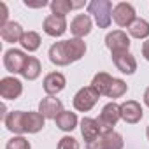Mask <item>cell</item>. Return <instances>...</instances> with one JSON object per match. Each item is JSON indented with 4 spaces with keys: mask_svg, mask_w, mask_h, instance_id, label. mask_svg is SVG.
I'll list each match as a JSON object with an SVG mask.
<instances>
[{
    "mask_svg": "<svg viewBox=\"0 0 149 149\" xmlns=\"http://www.w3.org/2000/svg\"><path fill=\"white\" fill-rule=\"evenodd\" d=\"M83 2H68V0H54V2H51V11L53 14L56 16H65L68 14L72 9L76 7H81Z\"/></svg>",
    "mask_w": 149,
    "mask_h": 149,
    "instance_id": "23",
    "label": "cell"
},
{
    "mask_svg": "<svg viewBox=\"0 0 149 149\" xmlns=\"http://www.w3.org/2000/svg\"><path fill=\"white\" fill-rule=\"evenodd\" d=\"M112 61L118 67V70L123 72V74H133L137 70V61L128 51L126 53H114L112 54Z\"/></svg>",
    "mask_w": 149,
    "mask_h": 149,
    "instance_id": "13",
    "label": "cell"
},
{
    "mask_svg": "<svg viewBox=\"0 0 149 149\" xmlns=\"http://www.w3.org/2000/svg\"><path fill=\"white\" fill-rule=\"evenodd\" d=\"M91 86L100 93V95H105L109 98H119L126 93L128 86L125 81L121 79H116V77H111L109 74L105 72H98L97 76L93 77V83Z\"/></svg>",
    "mask_w": 149,
    "mask_h": 149,
    "instance_id": "1",
    "label": "cell"
},
{
    "mask_svg": "<svg viewBox=\"0 0 149 149\" xmlns=\"http://www.w3.org/2000/svg\"><path fill=\"white\" fill-rule=\"evenodd\" d=\"M128 32H130V35L135 37V39H146V37L149 35V23H147L146 19L137 18V19L128 26Z\"/></svg>",
    "mask_w": 149,
    "mask_h": 149,
    "instance_id": "25",
    "label": "cell"
},
{
    "mask_svg": "<svg viewBox=\"0 0 149 149\" xmlns=\"http://www.w3.org/2000/svg\"><path fill=\"white\" fill-rule=\"evenodd\" d=\"M56 149H79V142L74 137H63V139H60Z\"/></svg>",
    "mask_w": 149,
    "mask_h": 149,
    "instance_id": "28",
    "label": "cell"
},
{
    "mask_svg": "<svg viewBox=\"0 0 149 149\" xmlns=\"http://www.w3.org/2000/svg\"><path fill=\"white\" fill-rule=\"evenodd\" d=\"M49 60H51V63L60 65V67H65V65L70 63V58H68V51H67L65 40L56 42V44L51 46V49H49Z\"/></svg>",
    "mask_w": 149,
    "mask_h": 149,
    "instance_id": "14",
    "label": "cell"
},
{
    "mask_svg": "<svg viewBox=\"0 0 149 149\" xmlns=\"http://www.w3.org/2000/svg\"><path fill=\"white\" fill-rule=\"evenodd\" d=\"M105 46L112 51V54H114V53H126L128 47H130V39H128V35H126L125 32L116 30V32H112V33H107V37H105Z\"/></svg>",
    "mask_w": 149,
    "mask_h": 149,
    "instance_id": "7",
    "label": "cell"
},
{
    "mask_svg": "<svg viewBox=\"0 0 149 149\" xmlns=\"http://www.w3.org/2000/svg\"><path fill=\"white\" fill-rule=\"evenodd\" d=\"M98 98H100V93L93 86H86L76 93V97H74V107L81 112H88L90 109H93V105L98 102Z\"/></svg>",
    "mask_w": 149,
    "mask_h": 149,
    "instance_id": "4",
    "label": "cell"
},
{
    "mask_svg": "<svg viewBox=\"0 0 149 149\" xmlns=\"http://www.w3.org/2000/svg\"><path fill=\"white\" fill-rule=\"evenodd\" d=\"M142 116H144V112H142V107H140L139 102L128 100V102H125L121 105V118L126 123H132V125L133 123H139L142 119Z\"/></svg>",
    "mask_w": 149,
    "mask_h": 149,
    "instance_id": "12",
    "label": "cell"
},
{
    "mask_svg": "<svg viewBox=\"0 0 149 149\" xmlns=\"http://www.w3.org/2000/svg\"><path fill=\"white\" fill-rule=\"evenodd\" d=\"M70 32L76 35V39H81L91 32V19L86 14H77L70 23Z\"/></svg>",
    "mask_w": 149,
    "mask_h": 149,
    "instance_id": "15",
    "label": "cell"
},
{
    "mask_svg": "<svg viewBox=\"0 0 149 149\" xmlns=\"http://www.w3.org/2000/svg\"><path fill=\"white\" fill-rule=\"evenodd\" d=\"M0 9H2V18H0V28H2V26H6L7 25V6L2 2V4H0Z\"/></svg>",
    "mask_w": 149,
    "mask_h": 149,
    "instance_id": "29",
    "label": "cell"
},
{
    "mask_svg": "<svg viewBox=\"0 0 149 149\" xmlns=\"http://www.w3.org/2000/svg\"><path fill=\"white\" fill-rule=\"evenodd\" d=\"M6 126L13 133H25V112L23 111H13L6 118Z\"/></svg>",
    "mask_w": 149,
    "mask_h": 149,
    "instance_id": "17",
    "label": "cell"
},
{
    "mask_svg": "<svg viewBox=\"0 0 149 149\" xmlns=\"http://www.w3.org/2000/svg\"><path fill=\"white\" fill-rule=\"evenodd\" d=\"M88 11L95 16V21L100 28H109L112 21V4L109 0H93L88 6Z\"/></svg>",
    "mask_w": 149,
    "mask_h": 149,
    "instance_id": "2",
    "label": "cell"
},
{
    "mask_svg": "<svg viewBox=\"0 0 149 149\" xmlns=\"http://www.w3.org/2000/svg\"><path fill=\"white\" fill-rule=\"evenodd\" d=\"M0 35H2V39H4L6 42H21L25 32H23V28H21L19 23L11 21V23H7L6 26L0 28Z\"/></svg>",
    "mask_w": 149,
    "mask_h": 149,
    "instance_id": "19",
    "label": "cell"
},
{
    "mask_svg": "<svg viewBox=\"0 0 149 149\" xmlns=\"http://www.w3.org/2000/svg\"><path fill=\"white\" fill-rule=\"evenodd\" d=\"M67 44V51H68V58H70V63L72 61H77L84 56L86 53V44L81 40V39H70V40H65Z\"/></svg>",
    "mask_w": 149,
    "mask_h": 149,
    "instance_id": "21",
    "label": "cell"
},
{
    "mask_svg": "<svg viewBox=\"0 0 149 149\" xmlns=\"http://www.w3.org/2000/svg\"><path fill=\"white\" fill-rule=\"evenodd\" d=\"M119 118H121V105H118V104H114V102L107 104V105L102 109V112H100V116H98V119H97V123H98L102 133L112 132V126L119 121Z\"/></svg>",
    "mask_w": 149,
    "mask_h": 149,
    "instance_id": "3",
    "label": "cell"
},
{
    "mask_svg": "<svg viewBox=\"0 0 149 149\" xmlns=\"http://www.w3.org/2000/svg\"><path fill=\"white\" fill-rule=\"evenodd\" d=\"M146 135H147V139H149V126H147V130H146Z\"/></svg>",
    "mask_w": 149,
    "mask_h": 149,
    "instance_id": "33",
    "label": "cell"
},
{
    "mask_svg": "<svg viewBox=\"0 0 149 149\" xmlns=\"http://www.w3.org/2000/svg\"><path fill=\"white\" fill-rule=\"evenodd\" d=\"M40 61L37 60V58H33V56H28L26 58V63H25V68H23V72H21V76L25 77V79H28V81H33V79H37L39 77V74H40Z\"/></svg>",
    "mask_w": 149,
    "mask_h": 149,
    "instance_id": "22",
    "label": "cell"
},
{
    "mask_svg": "<svg viewBox=\"0 0 149 149\" xmlns=\"http://www.w3.org/2000/svg\"><path fill=\"white\" fill-rule=\"evenodd\" d=\"M39 112L44 116V118H49V119H56L61 112H63V105L58 98L54 97H46L40 100L39 104Z\"/></svg>",
    "mask_w": 149,
    "mask_h": 149,
    "instance_id": "11",
    "label": "cell"
},
{
    "mask_svg": "<svg viewBox=\"0 0 149 149\" xmlns=\"http://www.w3.org/2000/svg\"><path fill=\"white\" fill-rule=\"evenodd\" d=\"M63 88H65V77H63V74L51 72V74H47V76L44 77V90L51 97L56 95V93H60Z\"/></svg>",
    "mask_w": 149,
    "mask_h": 149,
    "instance_id": "16",
    "label": "cell"
},
{
    "mask_svg": "<svg viewBox=\"0 0 149 149\" xmlns=\"http://www.w3.org/2000/svg\"><path fill=\"white\" fill-rule=\"evenodd\" d=\"M54 121H56V125H58L60 130H63V132H72L74 128H76V125H77V116L74 114V112L63 111Z\"/></svg>",
    "mask_w": 149,
    "mask_h": 149,
    "instance_id": "24",
    "label": "cell"
},
{
    "mask_svg": "<svg viewBox=\"0 0 149 149\" xmlns=\"http://www.w3.org/2000/svg\"><path fill=\"white\" fill-rule=\"evenodd\" d=\"M25 6H26V7H44V6H47V2H46V0H42V2L32 4V2H28V0H26V2H25Z\"/></svg>",
    "mask_w": 149,
    "mask_h": 149,
    "instance_id": "31",
    "label": "cell"
},
{
    "mask_svg": "<svg viewBox=\"0 0 149 149\" xmlns=\"http://www.w3.org/2000/svg\"><path fill=\"white\" fill-rule=\"evenodd\" d=\"M44 128V116L40 112H25V133H37Z\"/></svg>",
    "mask_w": 149,
    "mask_h": 149,
    "instance_id": "20",
    "label": "cell"
},
{
    "mask_svg": "<svg viewBox=\"0 0 149 149\" xmlns=\"http://www.w3.org/2000/svg\"><path fill=\"white\" fill-rule=\"evenodd\" d=\"M44 32L51 37H60L65 33L67 30V21H65V16H56V14H49L46 19H44V25H42Z\"/></svg>",
    "mask_w": 149,
    "mask_h": 149,
    "instance_id": "10",
    "label": "cell"
},
{
    "mask_svg": "<svg viewBox=\"0 0 149 149\" xmlns=\"http://www.w3.org/2000/svg\"><path fill=\"white\" fill-rule=\"evenodd\" d=\"M144 102H146V105L149 107V88L146 90V93H144Z\"/></svg>",
    "mask_w": 149,
    "mask_h": 149,
    "instance_id": "32",
    "label": "cell"
},
{
    "mask_svg": "<svg viewBox=\"0 0 149 149\" xmlns=\"http://www.w3.org/2000/svg\"><path fill=\"white\" fill-rule=\"evenodd\" d=\"M23 93V86L14 77H4L0 81V95L6 100H16Z\"/></svg>",
    "mask_w": 149,
    "mask_h": 149,
    "instance_id": "9",
    "label": "cell"
},
{
    "mask_svg": "<svg viewBox=\"0 0 149 149\" xmlns=\"http://www.w3.org/2000/svg\"><path fill=\"white\" fill-rule=\"evenodd\" d=\"M142 54H144V58L149 61V40H146V42L142 44Z\"/></svg>",
    "mask_w": 149,
    "mask_h": 149,
    "instance_id": "30",
    "label": "cell"
},
{
    "mask_svg": "<svg viewBox=\"0 0 149 149\" xmlns=\"http://www.w3.org/2000/svg\"><path fill=\"white\" fill-rule=\"evenodd\" d=\"M26 51H37L39 49V46H40V37H39V33H35V32H25V35H23V39H21V42H19Z\"/></svg>",
    "mask_w": 149,
    "mask_h": 149,
    "instance_id": "26",
    "label": "cell"
},
{
    "mask_svg": "<svg viewBox=\"0 0 149 149\" xmlns=\"http://www.w3.org/2000/svg\"><path fill=\"white\" fill-rule=\"evenodd\" d=\"M26 58L19 49H9L6 51V56H4V65L9 72L13 74H21L23 68H25V63H26Z\"/></svg>",
    "mask_w": 149,
    "mask_h": 149,
    "instance_id": "8",
    "label": "cell"
},
{
    "mask_svg": "<svg viewBox=\"0 0 149 149\" xmlns=\"http://www.w3.org/2000/svg\"><path fill=\"white\" fill-rule=\"evenodd\" d=\"M88 149H123V139L116 132L100 133V137L88 144Z\"/></svg>",
    "mask_w": 149,
    "mask_h": 149,
    "instance_id": "5",
    "label": "cell"
},
{
    "mask_svg": "<svg viewBox=\"0 0 149 149\" xmlns=\"http://www.w3.org/2000/svg\"><path fill=\"white\" fill-rule=\"evenodd\" d=\"M100 126H98V123H97V119H91V118H83V121H81V133H83V137H84V140L90 144V142H93V140H97L98 137H100Z\"/></svg>",
    "mask_w": 149,
    "mask_h": 149,
    "instance_id": "18",
    "label": "cell"
},
{
    "mask_svg": "<svg viewBox=\"0 0 149 149\" xmlns=\"http://www.w3.org/2000/svg\"><path fill=\"white\" fill-rule=\"evenodd\" d=\"M6 149H30V142L23 137H13L7 142Z\"/></svg>",
    "mask_w": 149,
    "mask_h": 149,
    "instance_id": "27",
    "label": "cell"
},
{
    "mask_svg": "<svg viewBox=\"0 0 149 149\" xmlns=\"http://www.w3.org/2000/svg\"><path fill=\"white\" fill-rule=\"evenodd\" d=\"M112 18H114V21H116L119 26H126V28L137 19V18H135V9H133V6H132V4H126V2H121V4H118V6L114 7Z\"/></svg>",
    "mask_w": 149,
    "mask_h": 149,
    "instance_id": "6",
    "label": "cell"
}]
</instances>
